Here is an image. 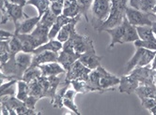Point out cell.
Instances as JSON below:
<instances>
[{
    "mask_svg": "<svg viewBox=\"0 0 156 115\" xmlns=\"http://www.w3.org/2000/svg\"><path fill=\"white\" fill-rule=\"evenodd\" d=\"M92 19L95 28H99L107 20L112 8V0H94L91 5Z\"/></svg>",
    "mask_w": 156,
    "mask_h": 115,
    "instance_id": "cell-1",
    "label": "cell"
},
{
    "mask_svg": "<svg viewBox=\"0 0 156 115\" xmlns=\"http://www.w3.org/2000/svg\"><path fill=\"white\" fill-rule=\"evenodd\" d=\"M125 16L130 24L135 26L151 25L153 22H156V15L154 13L142 12L132 7L125 8Z\"/></svg>",
    "mask_w": 156,
    "mask_h": 115,
    "instance_id": "cell-2",
    "label": "cell"
},
{
    "mask_svg": "<svg viewBox=\"0 0 156 115\" xmlns=\"http://www.w3.org/2000/svg\"><path fill=\"white\" fill-rule=\"evenodd\" d=\"M90 72H91V69H90L88 67L84 66L79 60H77L73 65L71 69L69 71H67L65 84H71V82L74 79H80V80L87 82Z\"/></svg>",
    "mask_w": 156,
    "mask_h": 115,
    "instance_id": "cell-3",
    "label": "cell"
},
{
    "mask_svg": "<svg viewBox=\"0 0 156 115\" xmlns=\"http://www.w3.org/2000/svg\"><path fill=\"white\" fill-rule=\"evenodd\" d=\"M69 39L73 43V47L74 52L79 54L85 53L88 51L94 49L92 39L88 37L79 35L76 31L73 34Z\"/></svg>",
    "mask_w": 156,
    "mask_h": 115,
    "instance_id": "cell-4",
    "label": "cell"
},
{
    "mask_svg": "<svg viewBox=\"0 0 156 115\" xmlns=\"http://www.w3.org/2000/svg\"><path fill=\"white\" fill-rule=\"evenodd\" d=\"M129 74L136 77L139 80L140 85L154 84V80H153L154 70L151 69V66L149 65L146 66H136Z\"/></svg>",
    "mask_w": 156,
    "mask_h": 115,
    "instance_id": "cell-5",
    "label": "cell"
},
{
    "mask_svg": "<svg viewBox=\"0 0 156 115\" xmlns=\"http://www.w3.org/2000/svg\"><path fill=\"white\" fill-rule=\"evenodd\" d=\"M97 70L99 71L100 74V82L99 85L103 91H106L109 88H112L118 84H119L120 78H118L115 75H112L106 71L102 66H99L97 67Z\"/></svg>",
    "mask_w": 156,
    "mask_h": 115,
    "instance_id": "cell-6",
    "label": "cell"
},
{
    "mask_svg": "<svg viewBox=\"0 0 156 115\" xmlns=\"http://www.w3.org/2000/svg\"><path fill=\"white\" fill-rule=\"evenodd\" d=\"M5 7H6L7 12H8L9 18L12 19L14 22L15 28L18 27V25H20L21 22H23L25 19L29 18L24 12V7L19 6V5H15V4H12L9 1L5 2Z\"/></svg>",
    "mask_w": 156,
    "mask_h": 115,
    "instance_id": "cell-7",
    "label": "cell"
},
{
    "mask_svg": "<svg viewBox=\"0 0 156 115\" xmlns=\"http://www.w3.org/2000/svg\"><path fill=\"white\" fill-rule=\"evenodd\" d=\"M81 54L75 52L74 51H66V50H61L58 52V62L64 67V69L69 71L73 65L80 58Z\"/></svg>",
    "mask_w": 156,
    "mask_h": 115,
    "instance_id": "cell-8",
    "label": "cell"
},
{
    "mask_svg": "<svg viewBox=\"0 0 156 115\" xmlns=\"http://www.w3.org/2000/svg\"><path fill=\"white\" fill-rule=\"evenodd\" d=\"M58 52H55L51 51H43L41 52L33 54L32 63L29 67H36L42 64L58 62Z\"/></svg>",
    "mask_w": 156,
    "mask_h": 115,
    "instance_id": "cell-9",
    "label": "cell"
},
{
    "mask_svg": "<svg viewBox=\"0 0 156 115\" xmlns=\"http://www.w3.org/2000/svg\"><path fill=\"white\" fill-rule=\"evenodd\" d=\"M33 59V53L25 52H20L15 55V62L18 69V76L19 79H22L25 71L31 66Z\"/></svg>",
    "mask_w": 156,
    "mask_h": 115,
    "instance_id": "cell-10",
    "label": "cell"
},
{
    "mask_svg": "<svg viewBox=\"0 0 156 115\" xmlns=\"http://www.w3.org/2000/svg\"><path fill=\"white\" fill-rule=\"evenodd\" d=\"M50 29L51 28H49L48 26L39 22L38 25L36 26V28L33 30L32 33H30L33 40H34V42L37 46V48L50 40L49 37H48Z\"/></svg>",
    "mask_w": 156,
    "mask_h": 115,
    "instance_id": "cell-11",
    "label": "cell"
},
{
    "mask_svg": "<svg viewBox=\"0 0 156 115\" xmlns=\"http://www.w3.org/2000/svg\"><path fill=\"white\" fill-rule=\"evenodd\" d=\"M139 85H140L139 80L136 77H133L131 74H127L120 78L119 90L120 93H126L130 95L133 93Z\"/></svg>",
    "mask_w": 156,
    "mask_h": 115,
    "instance_id": "cell-12",
    "label": "cell"
},
{
    "mask_svg": "<svg viewBox=\"0 0 156 115\" xmlns=\"http://www.w3.org/2000/svg\"><path fill=\"white\" fill-rule=\"evenodd\" d=\"M102 58H103L102 56H99L96 54L95 49H93L85 53H82L80 58L78 60H79L84 66L90 68V69L93 70V69H96L99 66H101Z\"/></svg>",
    "mask_w": 156,
    "mask_h": 115,
    "instance_id": "cell-13",
    "label": "cell"
},
{
    "mask_svg": "<svg viewBox=\"0 0 156 115\" xmlns=\"http://www.w3.org/2000/svg\"><path fill=\"white\" fill-rule=\"evenodd\" d=\"M80 18H81V14L77 15L76 17L73 18V20L71 22L65 25L60 29L59 33L58 34V36H57V38H55V39H57L58 40H59L60 42H62V43L66 42L67 40H68L71 38V36L73 35V34L76 31L75 30V25H76L77 22H79Z\"/></svg>",
    "mask_w": 156,
    "mask_h": 115,
    "instance_id": "cell-14",
    "label": "cell"
},
{
    "mask_svg": "<svg viewBox=\"0 0 156 115\" xmlns=\"http://www.w3.org/2000/svg\"><path fill=\"white\" fill-rule=\"evenodd\" d=\"M41 21V17L40 16H35L32 18H27L25 19L23 22H20V25H18V27L15 28L14 34H30L33 32L36 28V26L38 25V24Z\"/></svg>",
    "mask_w": 156,
    "mask_h": 115,
    "instance_id": "cell-15",
    "label": "cell"
},
{
    "mask_svg": "<svg viewBox=\"0 0 156 115\" xmlns=\"http://www.w3.org/2000/svg\"><path fill=\"white\" fill-rule=\"evenodd\" d=\"M106 33H108L110 37H111V42L109 44V49L113 48L114 46L118 43L122 44V39H123L124 37V34H125V25L124 22H122V24L113 27V28H110V29H106L105 30Z\"/></svg>",
    "mask_w": 156,
    "mask_h": 115,
    "instance_id": "cell-16",
    "label": "cell"
},
{
    "mask_svg": "<svg viewBox=\"0 0 156 115\" xmlns=\"http://www.w3.org/2000/svg\"><path fill=\"white\" fill-rule=\"evenodd\" d=\"M40 69L41 70L42 76H58L59 74H63L66 72L64 67L58 62H52L47 64H42L39 66Z\"/></svg>",
    "mask_w": 156,
    "mask_h": 115,
    "instance_id": "cell-17",
    "label": "cell"
},
{
    "mask_svg": "<svg viewBox=\"0 0 156 115\" xmlns=\"http://www.w3.org/2000/svg\"><path fill=\"white\" fill-rule=\"evenodd\" d=\"M73 20V18H70V17H67L63 14L58 16L57 20H55V24L53 25V26L51 27L50 31H49V39H55L57 38L58 34L59 33L60 29L67 24H69Z\"/></svg>",
    "mask_w": 156,
    "mask_h": 115,
    "instance_id": "cell-18",
    "label": "cell"
},
{
    "mask_svg": "<svg viewBox=\"0 0 156 115\" xmlns=\"http://www.w3.org/2000/svg\"><path fill=\"white\" fill-rule=\"evenodd\" d=\"M130 7L140 10L142 12L151 13L156 5V0H129Z\"/></svg>",
    "mask_w": 156,
    "mask_h": 115,
    "instance_id": "cell-19",
    "label": "cell"
},
{
    "mask_svg": "<svg viewBox=\"0 0 156 115\" xmlns=\"http://www.w3.org/2000/svg\"><path fill=\"white\" fill-rule=\"evenodd\" d=\"M123 22L125 25V34H124L123 39H122V44L127 43V42H135L138 40L139 37L137 34L136 26L132 25L129 22V21L127 20L126 16H124L123 18Z\"/></svg>",
    "mask_w": 156,
    "mask_h": 115,
    "instance_id": "cell-20",
    "label": "cell"
},
{
    "mask_svg": "<svg viewBox=\"0 0 156 115\" xmlns=\"http://www.w3.org/2000/svg\"><path fill=\"white\" fill-rule=\"evenodd\" d=\"M15 36H17V38L22 43V52L33 53V52L37 48V46L30 34H16Z\"/></svg>",
    "mask_w": 156,
    "mask_h": 115,
    "instance_id": "cell-21",
    "label": "cell"
},
{
    "mask_svg": "<svg viewBox=\"0 0 156 115\" xmlns=\"http://www.w3.org/2000/svg\"><path fill=\"white\" fill-rule=\"evenodd\" d=\"M63 15L74 18L80 14L79 5L77 3V0H64V8H63Z\"/></svg>",
    "mask_w": 156,
    "mask_h": 115,
    "instance_id": "cell-22",
    "label": "cell"
},
{
    "mask_svg": "<svg viewBox=\"0 0 156 115\" xmlns=\"http://www.w3.org/2000/svg\"><path fill=\"white\" fill-rule=\"evenodd\" d=\"M62 47H63V43L60 42L59 40H58L57 39H50L48 42L42 44L41 46L35 49V51L33 52V54L41 52L43 51H51V52H59L62 50Z\"/></svg>",
    "mask_w": 156,
    "mask_h": 115,
    "instance_id": "cell-23",
    "label": "cell"
},
{
    "mask_svg": "<svg viewBox=\"0 0 156 115\" xmlns=\"http://www.w3.org/2000/svg\"><path fill=\"white\" fill-rule=\"evenodd\" d=\"M135 93L137 95L139 98L142 97H152L156 100V85H139Z\"/></svg>",
    "mask_w": 156,
    "mask_h": 115,
    "instance_id": "cell-24",
    "label": "cell"
},
{
    "mask_svg": "<svg viewBox=\"0 0 156 115\" xmlns=\"http://www.w3.org/2000/svg\"><path fill=\"white\" fill-rule=\"evenodd\" d=\"M50 0H27V5L35 7L38 10V16L41 18L50 8Z\"/></svg>",
    "mask_w": 156,
    "mask_h": 115,
    "instance_id": "cell-25",
    "label": "cell"
},
{
    "mask_svg": "<svg viewBox=\"0 0 156 115\" xmlns=\"http://www.w3.org/2000/svg\"><path fill=\"white\" fill-rule=\"evenodd\" d=\"M137 34L139 39L142 40H150L156 43V37L154 36L151 25H143V26H136Z\"/></svg>",
    "mask_w": 156,
    "mask_h": 115,
    "instance_id": "cell-26",
    "label": "cell"
},
{
    "mask_svg": "<svg viewBox=\"0 0 156 115\" xmlns=\"http://www.w3.org/2000/svg\"><path fill=\"white\" fill-rule=\"evenodd\" d=\"M35 96L40 99L44 97V88L41 83V77L33 82L29 83V96Z\"/></svg>",
    "mask_w": 156,
    "mask_h": 115,
    "instance_id": "cell-27",
    "label": "cell"
},
{
    "mask_svg": "<svg viewBox=\"0 0 156 115\" xmlns=\"http://www.w3.org/2000/svg\"><path fill=\"white\" fill-rule=\"evenodd\" d=\"M144 48H136V52H135V54H133V56L132 57V58L127 62L126 64V66H125V73L126 74H129L133 68H136L141 59L142 57V54L143 52H145Z\"/></svg>",
    "mask_w": 156,
    "mask_h": 115,
    "instance_id": "cell-28",
    "label": "cell"
},
{
    "mask_svg": "<svg viewBox=\"0 0 156 115\" xmlns=\"http://www.w3.org/2000/svg\"><path fill=\"white\" fill-rule=\"evenodd\" d=\"M28 96H29V83L23 79H19L17 82L16 97L25 102Z\"/></svg>",
    "mask_w": 156,
    "mask_h": 115,
    "instance_id": "cell-29",
    "label": "cell"
},
{
    "mask_svg": "<svg viewBox=\"0 0 156 115\" xmlns=\"http://www.w3.org/2000/svg\"><path fill=\"white\" fill-rule=\"evenodd\" d=\"M41 76H42V73H41V70L40 69L39 66H36V67H28L27 69L25 71L23 77H22V79L29 83L33 82L34 79H39Z\"/></svg>",
    "mask_w": 156,
    "mask_h": 115,
    "instance_id": "cell-30",
    "label": "cell"
},
{
    "mask_svg": "<svg viewBox=\"0 0 156 115\" xmlns=\"http://www.w3.org/2000/svg\"><path fill=\"white\" fill-rule=\"evenodd\" d=\"M69 84H65L63 88L59 89L58 91H57L55 93V96L54 97L53 100H51V104L53 105L54 108H57V109H61L63 108V98H64V95H65V92L68 89Z\"/></svg>",
    "mask_w": 156,
    "mask_h": 115,
    "instance_id": "cell-31",
    "label": "cell"
},
{
    "mask_svg": "<svg viewBox=\"0 0 156 115\" xmlns=\"http://www.w3.org/2000/svg\"><path fill=\"white\" fill-rule=\"evenodd\" d=\"M155 54H156V51H151V50L146 49L142 54V57H141L137 66H146L150 65L152 62Z\"/></svg>",
    "mask_w": 156,
    "mask_h": 115,
    "instance_id": "cell-32",
    "label": "cell"
},
{
    "mask_svg": "<svg viewBox=\"0 0 156 115\" xmlns=\"http://www.w3.org/2000/svg\"><path fill=\"white\" fill-rule=\"evenodd\" d=\"M71 84L73 85V89L77 93H87V92H90V85H88L87 83L85 82V80L74 79V80H72Z\"/></svg>",
    "mask_w": 156,
    "mask_h": 115,
    "instance_id": "cell-33",
    "label": "cell"
},
{
    "mask_svg": "<svg viewBox=\"0 0 156 115\" xmlns=\"http://www.w3.org/2000/svg\"><path fill=\"white\" fill-rule=\"evenodd\" d=\"M57 18H58V16H55L51 11V9L49 8L46 12L42 15V17L41 18L40 22L42 25H44L48 26L49 28H51L53 26V25L55 24V20H57Z\"/></svg>",
    "mask_w": 156,
    "mask_h": 115,
    "instance_id": "cell-34",
    "label": "cell"
},
{
    "mask_svg": "<svg viewBox=\"0 0 156 115\" xmlns=\"http://www.w3.org/2000/svg\"><path fill=\"white\" fill-rule=\"evenodd\" d=\"M93 1L94 0H77V3L79 5V8H80V14L86 18L87 22H90L87 17V12L91 8Z\"/></svg>",
    "mask_w": 156,
    "mask_h": 115,
    "instance_id": "cell-35",
    "label": "cell"
},
{
    "mask_svg": "<svg viewBox=\"0 0 156 115\" xmlns=\"http://www.w3.org/2000/svg\"><path fill=\"white\" fill-rule=\"evenodd\" d=\"M9 51H10V54L12 55H16L18 52H22V43L20 41V39L17 38V36H13L9 40Z\"/></svg>",
    "mask_w": 156,
    "mask_h": 115,
    "instance_id": "cell-36",
    "label": "cell"
},
{
    "mask_svg": "<svg viewBox=\"0 0 156 115\" xmlns=\"http://www.w3.org/2000/svg\"><path fill=\"white\" fill-rule=\"evenodd\" d=\"M64 1L58 0V1H52L50 4V9L55 16H59L63 13Z\"/></svg>",
    "mask_w": 156,
    "mask_h": 115,
    "instance_id": "cell-37",
    "label": "cell"
},
{
    "mask_svg": "<svg viewBox=\"0 0 156 115\" xmlns=\"http://www.w3.org/2000/svg\"><path fill=\"white\" fill-rule=\"evenodd\" d=\"M136 48H144L147 50H151V51H156V43L150 41V40H142L138 39L133 42Z\"/></svg>",
    "mask_w": 156,
    "mask_h": 115,
    "instance_id": "cell-38",
    "label": "cell"
},
{
    "mask_svg": "<svg viewBox=\"0 0 156 115\" xmlns=\"http://www.w3.org/2000/svg\"><path fill=\"white\" fill-rule=\"evenodd\" d=\"M63 106H64L65 108H67L68 110H70L71 111H73V113L77 114V115H80V114H81L80 111L78 110L77 106L75 105L74 99L64 97V98H63Z\"/></svg>",
    "mask_w": 156,
    "mask_h": 115,
    "instance_id": "cell-39",
    "label": "cell"
},
{
    "mask_svg": "<svg viewBox=\"0 0 156 115\" xmlns=\"http://www.w3.org/2000/svg\"><path fill=\"white\" fill-rule=\"evenodd\" d=\"M140 100H141V105L149 110H151L156 106V100L152 97H142L140 98Z\"/></svg>",
    "mask_w": 156,
    "mask_h": 115,
    "instance_id": "cell-40",
    "label": "cell"
},
{
    "mask_svg": "<svg viewBox=\"0 0 156 115\" xmlns=\"http://www.w3.org/2000/svg\"><path fill=\"white\" fill-rule=\"evenodd\" d=\"M39 100H40L39 97H37V96H31V95H30V96L26 99L25 104H26V106L28 107L29 109L35 110L36 104H37V102H38Z\"/></svg>",
    "mask_w": 156,
    "mask_h": 115,
    "instance_id": "cell-41",
    "label": "cell"
},
{
    "mask_svg": "<svg viewBox=\"0 0 156 115\" xmlns=\"http://www.w3.org/2000/svg\"><path fill=\"white\" fill-rule=\"evenodd\" d=\"M14 36V33H10V32H7L3 29H1V34H0V39L1 40H9Z\"/></svg>",
    "mask_w": 156,
    "mask_h": 115,
    "instance_id": "cell-42",
    "label": "cell"
},
{
    "mask_svg": "<svg viewBox=\"0 0 156 115\" xmlns=\"http://www.w3.org/2000/svg\"><path fill=\"white\" fill-rule=\"evenodd\" d=\"M15 95V91H14V85L10 86L7 89H5L4 91H1V96H14Z\"/></svg>",
    "mask_w": 156,
    "mask_h": 115,
    "instance_id": "cell-43",
    "label": "cell"
},
{
    "mask_svg": "<svg viewBox=\"0 0 156 115\" xmlns=\"http://www.w3.org/2000/svg\"><path fill=\"white\" fill-rule=\"evenodd\" d=\"M27 0H9V3L19 5V6H22V7H25L27 5Z\"/></svg>",
    "mask_w": 156,
    "mask_h": 115,
    "instance_id": "cell-44",
    "label": "cell"
},
{
    "mask_svg": "<svg viewBox=\"0 0 156 115\" xmlns=\"http://www.w3.org/2000/svg\"><path fill=\"white\" fill-rule=\"evenodd\" d=\"M151 69L152 70H156V54H155V56H154V58H153V60H152V62H151Z\"/></svg>",
    "mask_w": 156,
    "mask_h": 115,
    "instance_id": "cell-45",
    "label": "cell"
},
{
    "mask_svg": "<svg viewBox=\"0 0 156 115\" xmlns=\"http://www.w3.org/2000/svg\"><path fill=\"white\" fill-rule=\"evenodd\" d=\"M151 28H152V31H153L154 36L156 37V22H152V25H151Z\"/></svg>",
    "mask_w": 156,
    "mask_h": 115,
    "instance_id": "cell-46",
    "label": "cell"
},
{
    "mask_svg": "<svg viewBox=\"0 0 156 115\" xmlns=\"http://www.w3.org/2000/svg\"><path fill=\"white\" fill-rule=\"evenodd\" d=\"M150 111H151V113H152V114H155V115H156V106H155L153 109H151Z\"/></svg>",
    "mask_w": 156,
    "mask_h": 115,
    "instance_id": "cell-47",
    "label": "cell"
},
{
    "mask_svg": "<svg viewBox=\"0 0 156 115\" xmlns=\"http://www.w3.org/2000/svg\"><path fill=\"white\" fill-rule=\"evenodd\" d=\"M153 80H154V84L156 85V70H154V76H153Z\"/></svg>",
    "mask_w": 156,
    "mask_h": 115,
    "instance_id": "cell-48",
    "label": "cell"
},
{
    "mask_svg": "<svg viewBox=\"0 0 156 115\" xmlns=\"http://www.w3.org/2000/svg\"><path fill=\"white\" fill-rule=\"evenodd\" d=\"M151 12H152V13H154V14L156 15V5L153 7V8H152V11H151Z\"/></svg>",
    "mask_w": 156,
    "mask_h": 115,
    "instance_id": "cell-49",
    "label": "cell"
},
{
    "mask_svg": "<svg viewBox=\"0 0 156 115\" xmlns=\"http://www.w3.org/2000/svg\"><path fill=\"white\" fill-rule=\"evenodd\" d=\"M52 1H58V0H50V2H52ZM61 1H64V0H61Z\"/></svg>",
    "mask_w": 156,
    "mask_h": 115,
    "instance_id": "cell-50",
    "label": "cell"
},
{
    "mask_svg": "<svg viewBox=\"0 0 156 115\" xmlns=\"http://www.w3.org/2000/svg\"><path fill=\"white\" fill-rule=\"evenodd\" d=\"M4 1H5V2H7V1H9V0H4Z\"/></svg>",
    "mask_w": 156,
    "mask_h": 115,
    "instance_id": "cell-51",
    "label": "cell"
}]
</instances>
